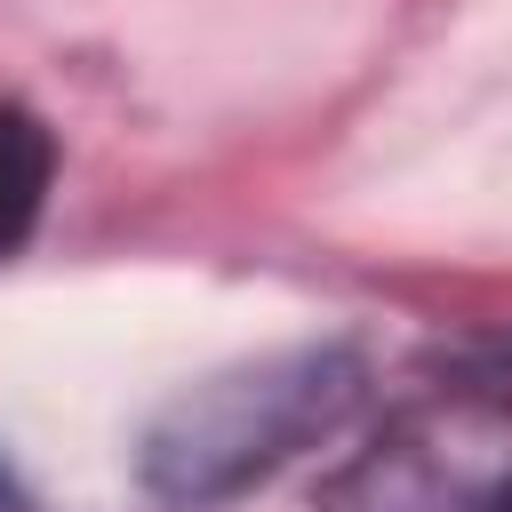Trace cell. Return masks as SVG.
I'll use <instances>...</instances> for the list:
<instances>
[{
    "mask_svg": "<svg viewBox=\"0 0 512 512\" xmlns=\"http://www.w3.org/2000/svg\"><path fill=\"white\" fill-rule=\"evenodd\" d=\"M360 400V360L336 344H296V352H264V360H232L200 384H184L144 448L136 472L152 496L168 504H216L240 496L256 480H272L288 456L320 448Z\"/></svg>",
    "mask_w": 512,
    "mask_h": 512,
    "instance_id": "cell-1",
    "label": "cell"
},
{
    "mask_svg": "<svg viewBox=\"0 0 512 512\" xmlns=\"http://www.w3.org/2000/svg\"><path fill=\"white\" fill-rule=\"evenodd\" d=\"M320 512H512V384H448L400 408Z\"/></svg>",
    "mask_w": 512,
    "mask_h": 512,
    "instance_id": "cell-2",
    "label": "cell"
},
{
    "mask_svg": "<svg viewBox=\"0 0 512 512\" xmlns=\"http://www.w3.org/2000/svg\"><path fill=\"white\" fill-rule=\"evenodd\" d=\"M48 176H56V144L48 128L24 112V104H0V256H16L40 224V200H48Z\"/></svg>",
    "mask_w": 512,
    "mask_h": 512,
    "instance_id": "cell-3",
    "label": "cell"
},
{
    "mask_svg": "<svg viewBox=\"0 0 512 512\" xmlns=\"http://www.w3.org/2000/svg\"><path fill=\"white\" fill-rule=\"evenodd\" d=\"M472 384H512V336H504V344H496V352H488V368H480V376H472Z\"/></svg>",
    "mask_w": 512,
    "mask_h": 512,
    "instance_id": "cell-4",
    "label": "cell"
},
{
    "mask_svg": "<svg viewBox=\"0 0 512 512\" xmlns=\"http://www.w3.org/2000/svg\"><path fill=\"white\" fill-rule=\"evenodd\" d=\"M0 504H8V472H0Z\"/></svg>",
    "mask_w": 512,
    "mask_h": 512,
    "instance_id": "cell-5",
    "label": "cell"
}]
</instances>
